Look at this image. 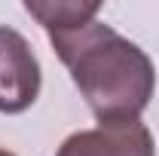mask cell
<instances>
[{
  "label": "cell",
  "instance_id": "obj_1",
  "mask_svg": "<svg viewBox=\"0 0 159 156\" xmlns=\"http://www.w3.org/2000/svg\"><path fill=\"white\" fill-rule=\"evenodd\" d=\"M49 43L98 122L141 119L156 89V67L138 43L98 19L67 34H49Z\"/></svg>",
  "mask_w": 159,
  "mask_h": 156
},
{
  "label": "cell",
  "instance_id": "obj_2",
  "mask_svg": "<svg viewBox=\"0 0 159 156\" xmlns=\"http://www.w3.org/2000/svg\"><path fill=\"white\" fill-rule=\"evenodd\" d=\"M43 71L31 43L16 28L0 25V113H21L40 95Z\"/></svg>",
  "mask_w": 159,
  "mask_h": 156
},
{
  "label": "cell",
  "instance_id": "obj_3",
  "mask_svg": "<svg viewBox=\"0 0 159 156\" xmlns=\"http://www.w3.org/2000/svg\"><path fill=\"white\" fill-rule=\"evenodd\" d=\"M55 156H156V141L141 119H116L74 132Z\"/></svg>",
  "mask_w": 159,
  "mask_h": 156
},
{
  "label": "cell",
  "instance_id": "obj_4",
  "mask_svg": "<svg viewBox=\"0 0 159 156\" xmlns=\"http://www.w3.org/2000/svg\"><path fill=\"white\" fill-rule=\"evenodd\" d=\"M25 9L46 28V34H67V31H77V28L98 19L101 3H70V0L37 3V0H28Z\"/></svg>",
  "mask_w": 159,
  "mask_h": 156
},
{
  "label": "cell",
  "instance_id": "obj_5",
  "mask_svg": "<svg viewBox=\"0 0 159 156\" xmlns=\"http://www.w3.org/2000/svg\"><path fill=\"white\" fill-rule=\"evenodd\" d=\"M0 156H16V153H9V150H0Z\"/></svg>",
  "mask_w": 159,
  "mask_h": 156
}]
</instances>
